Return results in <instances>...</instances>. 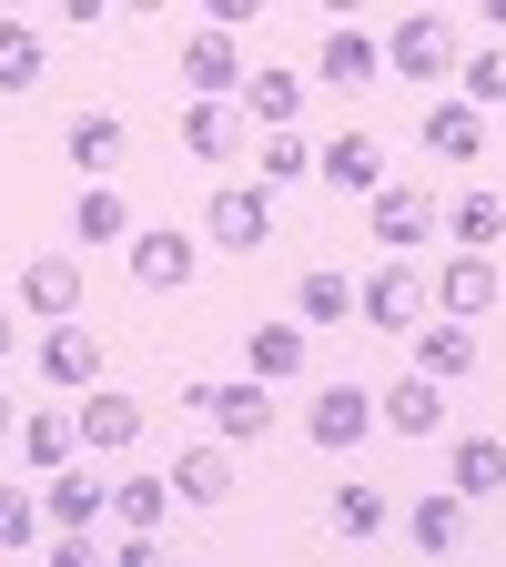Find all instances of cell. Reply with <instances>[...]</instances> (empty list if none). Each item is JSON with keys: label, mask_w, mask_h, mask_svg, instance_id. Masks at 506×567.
Returning <instances> with one entry per match:
<instances>
[{"label": "cell", "mask_w": 506, "mask_h": 567, "mask_svg": "<svg viewBox=\"0 0 506 567\" xmlns=\"http://www.w3.org/2000/svg\"><path fill=\"white\" fill-rule=\"evenodd\" d=\"M375 425H385V415H375V395H365V385H354V375H334V385H314V405H304V436H314L324 456H354V446H365V436H375Z\"/></svg>", "instance_id": "obj_1"}, {"label": "cell", "mask_w": 506, "mask_h": 567, "mask_svg": "<svg viewBox=\"0 0 506 567\" xmlns=\"http://www.w3.org/2000/svg\"><path fill=\"white\" fill-rule=\"evenodd\" d=\"M385 71H405V82L425 92V82H446V71H466V61H456V31H446L436 11H405V21L385 31Z\"/></svg>", "instance_id": "obj_2"}, {"label": "cell", "mask_w": 506, "mask_h": 567, "mask_svg": "<svg viewBox=\"0 0 506 567\" xmlns=\"http://www.w3.org/2000/svg\"><path fill=\"white\" fill-rule=\"evenodd\" d=\"M244 82H254V71H244V41L203 21V31L183 41V102H224V92H244Z\"/></svg>", "instance_id": "obj_3"}, {"label": "cell", "mask_w": 506, "mask_h": 567, "mask_svg": "<svg viewBox=\"0 0 506 567\" xmlns=\"http://www.w3.org/2000/svg\"><path fill=\"white\" fill-rule=\"evenodd\" d=\"M122 264H132L142 295H173V284H193V234H183V224H142V234L122 244Z\"/></svg>", "instance_id": "obj_4"}, {"label": "cell", "mask_w": 506, "mask_h": 567, "mask_svg": "<svg viewBox=\"0 0 506 567\" xmlns=\"http://www.w3.org/2000/svg\"><path fill=\"white\" fill-rule=\"evenodd\" d=\"M354 315H365L375 334H415V324H425V284H415V264L365 274V284H354Z\"/></svg>", "instance_id": "obj_5"}, {"label": "cell", "mask_w": 506, "mask_h": 567, "mask_svg": "<svg viewBox=\"0 0 506 567\" xmlns=\"http://www.w3.org/2000/svg\"><path fill=\"white\" fill-rule=\"evenodd\" d=\"M71 436H82V456H122V446L142 436V395H122V385H92L82 405H71Z\"/></svg>", "instance_id": "obj_6"}, {"label": "cell", "mask_w": 506, "mask_h": 567, "mask_svg": "<svg viewBox=\"0 0 506 567\" xmlns=\"http://www.w3.org/2000/svg\"><path fill=\"white\" fill-rule=\"evenodd\" d=\"M213 244L224 254H264L273 244V193L264 183H224L213 193Z\"/></svg>", "instance_id": "obj_7"}, {"label": "cell", "mask_w": 506, "mask_h": 567, "mask_svg": "<svg viewBox=\"0 0 506 567\" xmlns=\"http://www.w3.org/2000/svg\"><path fill=\"white\" fill-rule=\"evenodd\" d=\"M436 224H446V203L425 193V183H385V193H375V244H385V254H415Z\"/></svg>", "instance_id": "obj_8"}, {"label": "cell", "mask_w": 506, "mask_h": 567, "mask_svg": "<svg viewBox=\"0 0 506 567\" xmlns=\"http://www.w3.org/2000/svg\"><path fill=\"white\" fill-rule=\"evenodd\" d=\"M102 507H112V486H102L92 466H61V476L41 486V517H51L61 537H92V527H102Z\"/></svg>", "instance_id": "obj_9"}, {"label": "cell", "mask_w": 506, "mask_h": 567, "mask_svg": "<svg viewBox=\"0 0 506 567\" xmlns=\"http://www.w3.org/2000/svg\"><path fill=\"white\" fill-rule=\"evenodd\" d=\"M314 173H324L334 193H365V203H375V193H385V142H375V132H334L324 153H314Z\"/></svg>", "instance_id": "obj_10"}, {"label": "cell", "mask_w": 506, "mask_h": 567, "mask_svg": "<svg viewBox=\"0 0 506 567\" xmlns=\"http://www.w3.org/2000/svg\"><path fill=\"white\" fill-rule=\"evenodd\" d=\"M173 496H183V507H224V496H234V446H224V436L183 446V456H173Z\"/></svg>", "instance_id": "obj_11"}, {"label": "cell", "mask_w": 506, "mask_h": 567, "mask_svg": "<svg viewBox=\"0 0 506 567\" xmlns=\"http://www.w3.org/2000/svg\"><path fill=\"white\" fill-rule=\"evenodd\" d=\"M496 284H506V274H496V254H446V274H436V305H446L456 324H476V315L496 305Z\"/></svg>", "instance_id": "obj_12"}, {"label": "cell", "mask_w": 506, "mask_h": 567, "mask_svg": "<svg viewBox=\"0 0 506 567\" xmlns=\"http://www.w3.org/2000/svg\"><path fill=\"white\" fill-rule=\"evenodd\" d=\"M425 153H436V163H476V153H486V112L456 102V92L425 102Z\"/></svg>", "instance_id": "obj_13"}, {"label": "cell", "mask_w": 506, "mask_h": 567, "mask_svg": "<svg viewBox=\"0 0 506 567\" xmlns=\"http://www.w3.org/2000/svg\"><path fill=\"white\" fill-rule=\"evenodd\" d=\"M21 305L51 315V324H71V305H82V264H71V254H31L21 264Z\"/></svg>", "instance_id": "obj_14"}, {"label": "cell", "mask_w": 506, "mask_h": 567, "mask_svg": "<svg viewBox=\"0 0 506 567\" xmlns=\"http://www.w3.org/2000/svg\"><path fill=\"white\" fill-rule=\"evenodd\" d=\"M41 375L92 395V385H102V334H82V324H51V334H41Z\"/></svg>", "instance_id": "obj_15"}, {"label": "cell", "mask_w": 506, "mask_h": 567, "mask_svg": "<svg viewBox=\"0 0 506 567\" xmlns=\"http://www.w3.org/2000/svg\"><path fill=\"white\" fill-rule=\"evenodd\" d=\"M304 354H314V334H304V324H254V334H244V365H254V385L304 375Z\"/></svg>", "instance_id": "obj_16"}, {"label": "cell", "mask_w": 506, "mask_h": 567, "mask_svg": "<svg viewBox=\"0 0 506 567\" xmlns=\"http://www.w3.org/2000/svg\"><path fill=\"white\" fill-rule=\"evenodd\" d=\"M314 71H324L334 92H354V82H375V71H385V41H365L354 21H334V31H324V51H314Z\"/></svg>", "instance_id": "obj_17"}, {"label": "cell", "mask_w": 506, "mask_h": 567, "mask_svg": "<svg viewBox=\"0 0 506 567\" xmlns=\"http://www.w3.org/2000/svg\"><path fill=\"white\" fill-rule=\"evenodd\" d=\"M183 507L173 496V476H122L112 486V517H122V537H163V517Z\"/></svg>", "instance_id": "obj_18"}, {"label": "cell", "mask_w": 506, "mask_h": 567, "mask_svg": "<svg viewBox=\"0 0 506 567\" xmlns=\"http://www.w3.org/2000/svg\"><path fill=\"white\" fill-rule=\"evenodd\" d=\"M466 365H476V324L436 315V324L415 334V375H425V385H446V375H466Z\"/></svg>", "instance_id": "obj_19"}, {"label": "cell", "mask_w": 506, "mask_h": 567, "mask_svg": "<svg viewBox=\"0 0 506 567\" xmlns=\"http://www.w3.org/2000/svg\"><path fill=\"white\" fill-rule=\"evenodd\" d=\"M183 142H193V163H234L244 153V112L234 102H183Z\"/></svg>", "instance_id": "obj_20"}, {"label": "cell", "mask_w": 506, "mask_h": 567, "mask_svg": "<svg viewBox=\"0 0 506 567\" xmlns=\"http://www.w3.org/2000/svg\"><path fill=\"white\" fill-rule=\"evenodd\" d=\"M71 234H82V244H102V254H112V244H132L142 224H132V203H122L112 183H82V203H71Z\"/></svg>", "instance_id": "obj_21"}, {"label": "cell", "mask_w": 506, "mask_h": 567, "mask_svg": "<svg viewBox=\"0 0 506 567\" xmlns=\"http://www.w3.org/2000/svg\"><path fill=\"white\" fill-rule=\"evenodd\" d=\"M375 415L395 425V436H415V446H425V436L446 425V395L425 385V375H405V385H385V395H375Z\"/></svg>", "instance_id": "obj_22"}, {"label": "cell", "mask_w": 506, "mask_h": 567, "mask_svg": "<svg viewBox=\"0 0 506 567\" xmlns=\"http://www.w3.org/2000/svg\"><path fill=\"white\" fill-rule=\"evenodd\" d=\"M264 425H273V385H224V395H213V436H224V446H254L264 436Z\"/></svg>", "instance_id": "obj_23"}, {"label": "cell", "mask_w": 506, "mask_h": 567, "mask_svg": "<svg viewBox=\"0 0 506 567\" xmlns=\"http://www.w3.org/2000/svg\"><path fill=\"white\" fill-rule=\"evenodd\" d=\"M405 537H415V557H446L456 537H466V496L446 486V496H415L405 507Z\"/></svg>", "instance_id": "obj_24"}, {"label": "cell", "mask_w": 506, "mask_h": 567, "mask_svg": "<svg viewBox=\"0 0 506 567\" xmlns=\"http://www.w3.org/2000/svg\"><path fill=\"white\" fill-rule=\"evenodd\" d=\"M446 234H456L466 254H496V244H506V193H456V203H446Z\"/></svg>", "instance_id": "obj_25"}, {"label": "cell", "mask_w": 506, "mask_h": 567, "mask_svg": "<svg viewBox=\"0 0 506 567\" xmlns=\"http://www.w3.org/2000/svg\"><path fill=\"white\" fill-rule=\"evenodd\" d=\"M354 315V284L334 274V264H304V284H295V324L314 334V324H344Z\"/></svg>", "instance_id": "obj_26"}, {"label": "cell", "mask_w": 506, "mask_h": 567, "mask_svg": "<svg viewBox=\"0 0 506 567\" xmlns=\"http://www.w3.org/2000/svg\"><path fill=\"white\" fill-rule=\"evenodd\" d=\"M244 112L264 122V132H295V112H304V82H295V71H254V82H244Z\"/></svg>", "instance_id": "obj_27"}, {"label": "cell", "mask_w": 506, "mask_h": 567, "mask_svg": "<svg viewBox=\"0 0 506 567\" xmlns=\"http://www.w3.org/2000/svg\"><path fill=\"white\" fill-rule=\"evenodd\" d=\"M395 527V507H385V486H365V476H344L334 486V537H385Z\"/></svg>", "instance_id": "obj_28"}, {"label": "cell", "mask_w": 506, "mask_h": 567, "mask_svg": "<svg viewBox=\"0 0 506 567\" xmlns=\"http://www.w3.org/2000/svg\"><path fill=\"white\" fill-rule=\"evenodd\" d=\"M456 496H506V436H456Z\"/></svg>", "instance_id": "obj_29"}, {"label": "cell", "mask_w": 506, "mask_h": 567, "mask_svg": "<svg viewBox=\"0 0 506 567\" xmlns=\"http://www.w3.org/2000/svg\"><path fill=\"white\" fill-rule=\"evenodd\" d=\"M21 456H31L41 476H61L71 456H82V436H71V415H21Z\"/></svg>", "instance_id": "obj_30"}, {"label": "cell", "mask_w": 506, "mask_h": 567, "mask_svg": "<svg viewBox=\"0 0 506 567\" xmlns=\"http://www.w3.org/2000/svg\"><path fill=\"white\" fill-rule=\"evenodd\" d=\"M61 142H71V163H82V173H112V163H122V122H112V112H82Z\"/></svg>", "instance_id": "obj_31"}, {"label": "cell", "mask_w": 506, "mask_h": 567, "mask_svg": "<svg viewBox=\"0 0 506 567\" xmlns=\"http://www.w3.org/2000/svg\"><path fill=\"white\" fill-rule=\"evenodd\" d=\"M456 102H476V112H506V41H486V51H466V71H456Z\"/></svg>", "instance_id": "obj_32"}, {"label": "cell", "mask_w": 506, "mask_h": 567, "mask_svg": "<svg viewBox=\"0 0 506 567\" xmlns=\"http://www.w3.org/2000/svg\"><path fill=\"white\" fill-rule=\"evenodd\" d=\"M31 82H41V31L0 21V92H31Z\"/></svg>", "instance_id": "obj_33"}, {"label": "cell", "mask_w": 506, "mask_h": 567, "mask_svg": "<svg viewBox=\"0 0 506 567\" xmlns=\"http://www.w3.org/2000/svg\"><path fill=\"white\" fill-rule=\"evenodd\" d=\"M0 547H11V557H31V547H41V496L0 486Z\"/></svg>", "instance_id": "obj_34"}, {"label": "cell", "mask_w": 506, "mask_h": 567, "mask_svg": "<svg viewBox=\"0 0 506 567\" xmlns=\"http://www.w3.org/2000/svg\"><path fill=\"white\" fill-rule=\"evenodd\" d=\"M295 173H314L304 132H264V193H273V183H295Z\"/></svg>", "instance_id": "obj_35"}, {"label": "cell", "mask_w": 506, "mask_h": 567, "mask_svg": "<svg viewBox=\"0 0 506 567\" xmlns=\"http://www.w3.org/2000/svg\"><path fill=\"white\" fill-rule=\"evenodd\" d=\"M41 567H112V557H102V537H51Z\"/></svg>", "instance_id": "obj_36"}, {"label": "cell", "mask_w": 506, "mask_h": 567, "mask_svg": "<svg viewBox=\"0 0 506 567\" xmlns=\"http://www.w3.org/2000/svg\"><path fill=\"white\" fill-rule=\"evenodd\" d=\"M112 567H163V537H122V547H112Z\"/></svg>", "instance_id": "obj_37"}, {"label": "cell", "mask_w": 506, "mask_h": 567, "mask_svg": "<svg viewBox=\"0 0 506 567\" xmlns=\"http://www.w3.org/2000/svg\"><path fill=\"white\" fill-rule=\"evenodd\" d=\"M11 344H21V324H11V315H0V365H11Z\"/></svg>", "instance_id": "obj_38"}, {"label": "cell", "mask_w": 506, "mask_h": 567, "mask_svg": "<svg viewBox=\"0 0 506 567\" xmlns=\"http://www.w3.org/2000/svg\"><path fill=\"white\" fill-rule=\"evenodd\" d=\"M486 31H496V41H506V0H486Z\"/></svg>", "instance_id": "obj_39"}, {"label": "cell", "mask_w": 506, "mask_h": 567, "mask_svg": "<svg viewBox=\"0 0 506 567\" xmlns=\"http://www.w3.org/2000/svg\"><path fill=\"white\" fill-rule=\"evenodd\" d=\"M11 425H21V415H11V395H0V436H11Z\"/></svg>", "instance_id": "obj_40"}, {"label": "cell", "mask_w": 506, "mask_h": 567, "mask_svg": "<svg viewBox=\"0 0 506 567\" xmlns=\"http://www.w3.org/2000/svg\"><path fill=\"white\" fill-rule=\"evenodd\" d=\"M193 567H213V557H193Z\"/></svg>", "instance_id": "obj_41"}]
</instances>
